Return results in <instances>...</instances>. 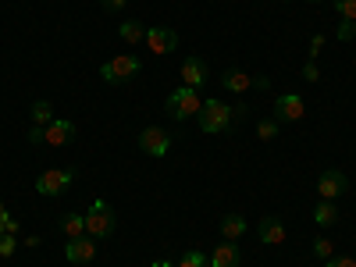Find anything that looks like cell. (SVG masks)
Segmentation results:
<instances>
[{"label": "cell", "mask_w": 356, "mask_h": 267, "mask_svg": "<svg viewBox=\"0 0 356 267\" xmlns=\"http://www.w3.org/2000/svg\"><path fill=\"white\" fill-rule=\"evenodd\" d=\"M196 122H200V129H203L207 136H221V132L232 129L235 118H232V107H228L225 100H203Z\"/></svg>", "instance_id": "cell-1"}, {"label": "cell", "mask_w": 356, "mask_h": 267, "mask_svg": "<svg viewBox=\"0 0 356 267\" xmlns=\"http://www.w3.org/2000/svg\"><path fill=\"white\" fill-rule=\"evenodd\" d=\"M164 107H168V114L175 118V122H189V118H196V114H200V107H203L200 89H189V86L171 89L168 100H164Z\"/></svg>", "instance_id": "cell-2"}, {"label": "cell", "mask_w": 356, "mask_h": 267, "mask_svg": "<svg viewBox=\"0 0 356 267\" xmlns=\"http://www.w3.org/2000/svg\"><path fill=\"white\" fill-rule=\"evenodd\" d=\"M114 225H118V218H114L107 200H93V203H89V211H86V235H93V239H111Z\"/></svg>", "instance_id": "cell-3"}, {"label": "cell", "mask_w": 356, "mask_h": 267, "mask_svg": "<svg viewBox=\"0 0 356 267\" xmlns=\"http://www.w3.org/2000/svg\"><path fill=\"white\" fill-rule=\"evenodd\" d=\"M139 68H143V61H139L136 54H118L114 61L100 65V79H104L107 86H122V82L136 79V75H139Z\"/></svg>", "instance_id": "cell-4"}, {"label": "cell", "mask_w": 356, "mask_h": 267, "mask_svg": "<svg viewBox=\"0 0 356 267\" xmlns=\"http://www.w3.org/2000/svg\"><path fill=\"white\" fill-rule=\"evenodd\" d=\"M72 178H75V171H68V168H47L36 178V193L40 196H61L72 186Z\"/></svg>", "instance_id": "cell-5"}, {"label": "cell", "mask_w": 356, "mask_h": 267, "mask_svg": "<svg viewBox=\"0 0 356 267\" xmlns=\"http://www.w3.org/2000/svg\"><path fill=\"white\" fill-rule=\"evenodd\" d=\"M317 193H321V200H339V196H346L349 193V178L339 171V168H328V171H321V178H317Z\"/></svg>", "instance_id": "cell-6"}, {"label": "cell", "mask_w": 356, "mask_h": 267, "mask_svg": "<svg viewBox=\"0 0 356 267\" xmlns=\"http://www.w3.org/2000/svg\"><path fill=\"white\" fill-rule=\"evenodd\" d=\"M139 150H143V154H150V157H168V150H171V136H168L164 129H157V125L143 129V132H139Z\"/></svg>", "instance_id": "cell-7"}, {"label": "cell", "mask_w": 356, "mask_h": 267, "mask_svg": "<svg viewBox=\"0 0 356 267\" xmlns=\"http://www.w3.org/2000/svg\"><path fill=\"white\" fill-rule=\"evenodd\" d=\"M146 47H150V54H171V50H178V33L175 29H168V25H154V29H146V40H143Z\"/></svg>", "instance_id": "cell-8"}, {"label": "cell", "mask_w": 356, "mask_h": 267, "mask_svg": "<svg viewBox=\"0 0 356 267\" xmlns=\"http://www.w3.org/2000/svg\"><path fill=\"white\" fill-rule=\"evenodd\" d=\"M307 114V104L300 93H282L275 97V122H300Z\"/></svg>", "instance_id": "cell-9"}, {"label": "cell", "mask_w": 356, "mask_h": 267, "mask_svg": "<svg viewBox=\"0 0 356 267\" xmlns=\"http://www.w3.org/2000/svg\"><path fill=\"white\" fill-rule=\"evenodd\" d=\"M93 257H97V239H93V235L68 239V246H65V260L68 264H93Z\"/></svg>", "instance_id": "cell-10"}, {"label": "cell", "mask_w": 356, "mask_h": 267, "mask_svg": "<svg viewBox=\"0 0 356 267\" xmlns=\"http://www.w3.org/2000/svg\"><path fill=\"white\" fill-rule=\"evenodd\" d=\"M257 239L264 243V246H282L285 239H289V228H285V221L282 218H264L260 225H257Z\"/></svg>", "instance_id": "cell-11"}, {"label": "cell", "mask_w": 356, "mask_h": 267, "mask_svg": "<svg viewBox=\"0 0 356 267\" xmlns=\"http://www.w3.org/2000/svg\"><path fill=\"white\" fill-rule=\"evenodd\" d=\"M72 139H75V122H68V118H54V122L43 129L47 146H68Z\"/></svg>", "instance_id": "cell-12"}, {"label": "cell", "mask_w": 356, "mask_h": 267, "mask_svg": "<svg viewBox=\"0 0 356 267\" xmlns=\"http://www.w3.org/2000/svg\"><path fill=\"white\" fill-rule=\"evenodd\" d=\"M203 82H207V61H203V57H186V65H182V86L200 89Z\"/></svg>", "instance_id": "cell-13"}, {"label": "cell", "mask_w": 356, "mask_h": 267, "mask_svg": "<svg viewBox=\"0 0 356 267\" xmlns=\"http://www.w3.org/2000/svg\"><path fill=\"white\" fill-rule=\"evenodd\" d=\"M211 267H239V246L225 239V243L211 253Z\"/></svg>", "instance_id": "cell-14"}, {"label": "cell", "mask_w": 356, "mask_h": 267, "mask_svg": "<svg viewBox=\"0 0 356 267\" xmlns=\"http://www.w3.org/2000/svg\"><path fill=\"white\" fill-rule=\"evenodd\" d=\"M118 36H122L129 47H136V43H143V40H146V25H143L139 18H129V22L118 25Z\"/></svg>", "instance_id": "cell-15"}, {"label": "cell", "mask_w": 356, "mask_h": 267, "mask_svg": "<svg viewBox=\"0 0 356 267\" xmlns=\"http://www.w3.org/2000/svg\"><path fill=\"white\" fill-rule=\"evenodd\" d=\"M314 221H317L321 228L339 225V207H335L332 200H317V207H314Z\"/></svg>", "instance_id": "cell-16"}, {"label": "cell", "mask_w": 356, "mask_h": 267, "mask_svg": "<svg viewBox=\"0 0 356 267\" xmlns=\"http://www.w3.org/2000/svg\"><path fill=\"white\" fill-rule=\"evenodd\" d=\"M221 86L228 89V93H246V89L253 86V75H246V72H225Z\"/></svg>", "instance_id": "cell-17"}, {"label": "cell", "mask_w": 356, "mask_h": 267, "mask_svg": "<svg viewBox=\"0 0 356 267\" xmlns=\"http://www.w3.org/2000/svg\"><path fill=\"white\" fill-rule=\"evenodd\" d=\"M246 228H250V225H246V218H243V214H228V218L221 221V235H225L228 243H235L239 235H246Z\"/></svg>", "instance_id": "cell-18"}, {"label": "cell", "mask_w": 356, "mask_h": 267, "mask_svg": "<svg viewBox=\"0 0 356 267\" xmlns=\"http://www.w3.org/2000/svg\"><path fill=\"white\" fill-rule=\"evenodd\" d=\"M29 118H33V125H40V129H47L50 122H54V104L50 100H36L33 107H29Z\"/></svg>", "instance_id": "cell-19"}, {"label": "cell", "mask_w": 356, "mask_h": 267, "mask_svg": "<svg viewBox=\"0 0 356 267\" xmlns=\"http://www.w3.org/2000/svg\"><path fill=\"white\" fill-rule=\"evenodd\" d=\"M61 232H65V239H79V235H86V214H65L61 218Z\"/></svg>", "instance_id": "cell-20"}, {"label": "cell", "mask_w": 356, "mask_h": 267, "mask_svg": "<svg viewBox=\"0 0 356 267\" xmlns=\"http://www.w3.org/2000/svg\"><path fill=\"white\" fill-rule=\"evenodd\" d=\"M178 267H211V257L200 253V250H186L178 257Z\"/></svg>", "instance_id": "cell-21"}, {"label": "cell", "mask_w": 356, "mask_h": 267, "mask_svg": "<svg viewBox=\"0 0 356 267\" xmlns=\"http://www.w3.org/2000/svg\"><path fill=\"white\" fill-rule=\"evenodd\" d=\"M332 4L342 15V22H356V0H332Z\"/></svg>", "instance_id": "cell-22"}, {"label": "cell", "mask_w": 356, "mask_h": 267, "mask_svg": "<svg viewBox=\"0 0 356 267\" xmlns=\"http://www.w3.org/2000/svg\"><path fill=\"white\" fill-rule=\"evenodd\" d=\"M18 232H22V225L8 211H0V235H18Z\"/></svg>", "instance_id": "cell-23"}, {"label": "cell", "mask_w": 356, "mask_h": 267, "mask_svg": "<svg viewBox=\"0 0 356 267\" xmlns=\"http://www.w3.org/2000/svg\"><path fill=\"white\" fill-rule=\"evenodd\" d=\"M314 257H317V260H332V257H335L332 239H317V243H314Z\"/></svg>", "instance_id": "cell-24"}, {"label": "cell", "mask_w": 356, "mask_h": 267, "mask_svg": "<svg viewBox=\"0 0 356 267\" xmlns=\"http://www.w3.org/2000/svg\"><path fill=\"white\" fill-rule=\"evenodd\" d=\"M257 136H260L264 143H271V139L278 136V122H260V125H257Z\"/></svg>", "instance_id": "cell-25"}, {"label": "cell", "mask_w": 356, "mask_h": 267, "mask_svg": "<svg viewBox=\"0 0 356 267\" xmlns=\"http://www.w3.org/2000/svg\"><path fill=\"white\" fill-rule=\"evenodd\" d=\"M15 250H18V243H15V235H0V257L8 260V257H11Z\"/></svg>", "instance_id": "cell-26"}, {"label": "cell", "mask_w": 356, "mask_h": 267, "mask_svg": "<svg viewBox=\"0 0 356 267\" xmlns=\"http://www.w3.org/2000/svg\"><path fill=\"white\" fill-rule=\"evenodd\" d=\"M321 50H324V36L317 33V36H310V50H307V54H310V61H317Z\"/></svg>", "instance_id": "cell-27"}, {"label": "cell", "mask_w": 356, "mask_h": 267, "mask_svg": "<svg viewBox=\"0 0 356 267\" xmlns=\"http://www.w3.org/2000/svg\"><path fill=\"white\" fill-rule=\"evenodd\" d=\"M303 79H307V82H321V68H317V61H307V65H303Z\"/></svg>", "instance_id": "cell-28"}, {"label": "cell", "mask_w": 356, "mask_h": 267, "mask_svg": "<svg viewBox=\"0 0 356 267\" xmlns=\"http://www.w3.org/2000/svg\"><path fill=\"white\" fill-rule=\"evenodd\" d=\"M353 36H356V22H342V25H339V40L346 43V40H353Z\"/></svg>", "instance_id": "cell-29"}, {"label": "cell", "mask_w": 356, "mask_h": 267, "mask_svg": "<svg viewBox=\"0 0 356 267\" xmlns=\"http://www.w3.org/2000/svg\"><path fill=\"white\" fill-rule=\"evenodd\" d=\"M324 267H356L353 257H332V260H324Z\"/></svg>", "instance_id": "cell-30"}, {"label": "cell", "mask_w": 356, "mask_h": 267, "mask_svg": "<svg viewBox=\"0 0 356 267\" xmlns=\"http://www.w3.org/2000/svg\"><path fill=\"white\" fill-rule=\"evenodd\" d=\"M29 143H33V146H43V129H40V125L29 129Z\"/></svg>", "instance_id": "cell-31"}, {"label": "cell", "mask_w": 356, "mask_h": 267, "mask_svg": "<svg viewBox=\"0 0 356 267\" xmlns=\"http://www.w3.org/2000/svg\"><path fill=\"white\" fill-rule=\"evenodd\" d=\"M100 4H104L107 11H122V8L129 4V0H100Z\"/></svg>", "instance_id": "cell-32"}, {"label": "cell", "mask_w": 356, "mask_h": 267, "mask_svg": "<svg viewBox=\"0 0 356 267\" xmlns=\"http://www.w3.org/2000/svg\"><path fill=\"white\" fill-rule=\"evenodd\" d=\"M253 89H271V79H267V75H253Z\"/></svg>", "instance_id": "cell-33"}, {"label": "cell", "mask_w": 356, "mask_h": 267, "mask_svg": "<svg viewBox=\"0 0 356 267\" xmlns=\"http://www.w3.org/2000/svg\"><path fill=\"white\" fill-rule=\"evenodd\" d=\"M150 267H175V264H171V260H154Z\"/></svg>", "instance_id": "cell-34"}, {"label": "cell", "mask_w": 356, "mask_h": 267, "mask_svg": "<svg viewBox=\"0 0 356 267\" xmlns=\"http://www.w3.org/2000/svg\"><path fill=\"white\" fill-rule=\"evenodd\" d=\"M310 4H321V0H310Z\"/></svg>", "instance_id": "cell-35"}]
</instances>
